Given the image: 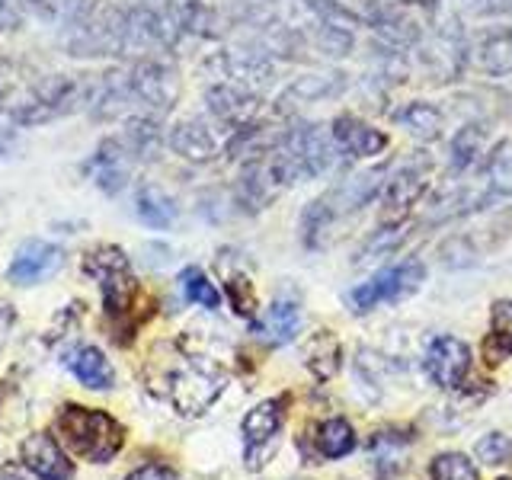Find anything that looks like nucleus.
<instances>
[{"label": "nucleus", "instance_id": "29", "mask_svg": "<svg viewBox=\"0 0 512 480\" xmlns=\"http://www.w3.org/2000/svg\"><path fill=\"white\" fill-rule=\"evenodd\" d=\"M122 144L132 157H154L157 144H160L157 122L154 119H132L128 122V132H125Z\"/></svg>", "mask_w": 512, "mask_h": 480}, {"label": "nucleus", "instance_id": "11", "mask_svg": "<svg viewBox=\"0 0 512 480\" xmlns=\"http://www.w3.org/2000/svg\"><path fill=\"white\" fill-rule=\"evenodd\" d=\"M333 144L349 157H375L388 148V135L381 128L362 122L359 116H336L330 128Z\"/></svg>", "mask_w": 512, "mask_h": 480}, {"label": "nucleus", "instance_id": "20", "mask_svg": "<svg viewBox=\"0 0 512 480\" xmlns=\"http://www.w3.org/2000/svg\"><path fill=\"white\" fill-rule=\"evenodd\" d=\"M487 192L493 199L512 196V141H500L484 157V173H480Z\"/></svg>", "mask_w": 512, "mask_h": 480}, {"label": "nucleus", "instance_id": "2", "mask_svg": "<svg viewBox=\"0 0 512 480\" xmlns=\"http://www.w3.org/2000/svg\"><path fill=\"white\" fill-rule=\"evenodd\" d=\"M48 87V77L36 74L23 61L0 58V112L16 125H32V116L42 106V96Z\"/></svg>", "mask_w": 512, "mask_h": 480}, {"label": "nucleus", "instance_id": "1", "mask_svg": "<svg viewBox=\"0 0 512 480\" xmlns=\"http://www.w3.org/2000/svg\"><path fill=\"white\" fill-rule=\"evenodd\" d=\"M58 432L71 452L96 464L109 461L122 448V426L100 410L64 407V413L58 416Z\"/></svg>", "mask_w": 512, "mask_h": 480}, {"label": "nucleus", "instance_id": "28", "mask_svg": "<svg viewBox=\"0 0 512 480\" xmlns=\"http://www.w3.org/2000/svg\"><path fill=\"white\" fill-rule=\"evenodd\" d=\"M180 282H183V295H186V301H192V304H202V308H208V311H215L218 304H221V295H218V288L208 282V276L199 269V266H189V269H183V276H180Z\"/></svg>", "mask_w": 512, "mask_h": 480}, {"label": "nucleus", "instance_id": "7", "mask_svg": "<svg viewBox=\"0 0 512 480\" xmlns=\"http://www.w3.org/2000/svg\"><path fill=\"white\" fill-rule=\"evenodd\" d=\"M64 263V253L55 244H45V240H26V244L16 250L13 263L7 269V279L13 285H36L52 279Z\"/></svg>", "mask_w": 512, "mask_h": 480}, {"label": "nucleus", "instance_id": "16", "mask_svg": "<svg viewBox=\"0 0 512 480\" xmlns=\"http://www.w3.org/2000/svg\"><path fill=\"white\" fill-rule=\"evenodd\" d=\"M170 148L180 157L192 160V164H205V160H212L218 154V141L205 122L189 119V122H180L170 132Z\"/></svg>", "mask_w": 512, "mask_h": 480}, {"label": "nucleus", "instance_id": "36", "mask_svg": "<svg viewBox=\"0 0 512 480\" xmlns=\"http://www.w3.org/2000/svg\"><path fill=\"white\" fill-rule=\"evenodd\" d=\"M4 480H20V477H16L13 471H4Z\"/></svg>", "mask_w": 512, "mask_h": 480}, {"label": "nucleus", "instance_id": "13", "mask_svg": "<svg viewBox=\"0 0 512 480\" xmlns=\"http://www.w3.org/2000/svg\"><path fill=\"white\" fill-rule=\"evenodd\" d=\"M23 464L36 474L39 480H71V461L61 455V448L55 445L52 436H29L23 442Z\"/></svg>", "mask_w": 512, "mask_h": 480}, {"label": "nucleus", "instance_id": "18", "mask_svg": "<svg viewBox=\"0 0 512 480\" xmlns=\"http://www.w3.org/2000/svg\"><path fill=\"white\" fill-rule=\"evenodd\" d=\"M477 61L480 71L493 77L512 74V29H490L477 42Z\"/></svg>", "mask_w": 512, "mask_h": 480}, {"label": "nucleus", "instance_id": "5", "mask_svg": "<svg viewBox=\"0 0 512 480\" xmlns=\"http://www.w3.org/2000/svg\"><path fill=\"white\" fill-rule=\"evenodd\" d=\"M224 391V375L212 365L186 362L170 375V400L183 416H199L215 404L218 394Z\"/></svg>", "mask_w": 512, "mask_h": 480}, {"label": "nucleus", "instance_id": "8", "mask_svg": "<svg viewBox=\"0 0 512 480\" xmlns=\"http://www.w3.org/2000/svg\"><path fill=\"white\" fill-rule=\"evenodd\" d=\"M282 404L285 400H266V404L253 407L244 420V439H247V461L250 468H260V458H266L269 452H276V432L282 429Z\"/></svg>", "mask_w": 512, "mask_h": 480}, {"label": "nucleus", "instance_id": "35", "mask_svg": "<svg viewBox=\"0 0 512 480\" xmlns=\"http://www.w3.org/2000/svg\"><path fill=\"white\" fill-rule=\"evenodd\" d=\"M10 327H13V311H10V308H0V346L7 343Z\"/></svg>", "mask_w": 512, "mask_h": 480}, {"label": "nucleus", "instance_id": "19", "mask_svg": "<svg viewBox=\"0 0 512 480\" xmlns=\"http://www.w3.org/2000/svg\"><path fill=\"white\" fill-rule=\"evenodd\" d=\"M394 122L404 125L410 135L423 138V141H436L442 135V109H436L432 103H423V100H413L407 106H400L394 112Z\"/></svg>", "mask_w": 512, "mask_h": 480}, {"label": "nucleus", "instance_id": "31", "mask_svg": "<svg viewBox=\"0 0 512 480\" xmlns=\"http://www.w3.org/2000/svg\"><path fill=\"white\" fill-rule=\"evenodd\" d=\"M228 298H231L234 311H237L240 317H253V314H256V295H253L250 279H244V276L228 279Z\"/></svg>", "mask_w": 512, "mask_h": 480}, {"label": "nucleus", "instance_id": "15", "mask_svg": "<svg viewBox=\"0 0 512 480\" xmlns=\"http://www.w3.org/2000/svg\"><path fill=\"white\" fill-rule=\"evenodd\" d=\"M208 109L215 112V119L228 122L234 128H244V125L253 122L256 100H253V93H247L244 87L218 84V87L208 90Z\"/></svg>", "mask_w": 512, "mask_h": 480}, {"label": "nucleus", "instance_id": "23", "mask_svg": "<svg viewBox=\"0 0 512 480\" xmlns=\"http://www.w3.org/2000/svg\"><path fill=\"white\" fill-rule=\"evenodd\" d=\"M68 362H71V368H74V375H77L80 381H84L87 388L103 391V388H109V384H112V365H109V359H106L96 346L77 349Z\"/></svg>", "mask_w": 512, "mask_h": 480}, {"label": "nucleus", "instance_id": "25", "mask_svg": "<svg viewBox=\"0 0 512 480\" xmlns=\"http://www.w3.org/2000/svg\"><path fill=\"white\" fill-rule=\"evenodd\" d=\"M484 138H487V132L474 122L458 128V132L452 135V167L458 173L471 170L480 160V154H484Z\"/></svg>", "mask_w": 512, "mask_h": 480}, {"label": "nucleus", "instance_id": "34", "mask_svg": "<svg viewBox=\"0 0 512 480\" xmlns=\"http://www.w3.org/2000/svg\"><path fill=\"white\" fill-rule=\"evenodd\" d=\"M125 480H176V477H173V471L160 468V464H144L141 471H135L132 477H125Z\"/></svg>", "mask_w": 512, "mask_h": 480}, {"label": "nucleus", "instance_id": "14", "mask_svg": "<svg viewBox=\"0 0 512 480\" xmlns=\"http://www.w3.org/2000/svg\"><path fill=\"white\" fill-rule=\"evenodd\" d=\"M426 183H429V173L423 164H407L394 170L388 180H384V205H388V212H407L410 205L420 202Z\"/></svg>", "mask_w": 512, "mask_h": 480}, {"label": "nucleus", "instance_id": "9", "mask_svg": "<svg viewBox=\"0 0 512 480\" xmlns=\"http://www.w3.org/2000/svg\"><path fill=\"white\" fill-rule=\"evenodd\" d=\"M471 349L455 336H436L426 352V372L439 388H458L461 378L468 375Z\"/></svg>", "mask_w": 512, "mask_h": 480}, {"label": "nucleus", "instance_id": "24", "mask_svg": "<svg viewBox=\"0 0 512 480\" xmlns=\"http://www.w3.org/2000/svg\"><path fill=\"white\" fill-rule=\"evenodd\" d=\"M484 356L490 365L512 356V301H496L493 304V327L484 343Z\"/></svg>", "mask_w": 512, "mask_h": 480}, {"label": "nucleus", "instance_id": "22", "mask_svg": "<svg viewBox=\"0 0 512 480\" xmlns=\"http://www.w3.org/2000/svg\"><path fill=\"white\" fill-rule=\"evenodd\" d=\"M135 208H138V218L148 224V228H157V231H167L176 221L173 199L167 196V192H160L157 186H141Z\"/></svg>", "mask_w": 512, "mask_h": 480}, {"label": "nucleus", "instance_id": "32", "mask_svg": "<svg viewBox=\"0 0 512 480\" xmlns=\"http://www.w3.org/2000/svg\"><path fill=\"white\" fill-rule=\"evenodd\" d=\"M397 240H404V228H400V224H391V228L375 231V237H368V240H365V247L359 250V263H365L372 253L378 256V253H384V250L397 247Z\"/></svg>", "mask_w": 512, "mask_h": 480}, {"label": "nucleus", "instance_id": "30", "mask_svg": "<svg viewBox=\"0 0 512 480\" xmlns=\"http://www.w3.org/2000/svg\"><path fill=\"white\" fill-rule=\"evenodd\" d=\"M432 480H480V477L464 455H439L436 464H432Z\"/></svg>", "mask_w": 512, "mask_h": 480}, {"label": "nucleus", "instance_id": "37", "mask_svg": "<svg viewBox=\"0 0 512 480\" xmlns=\"http://www.w3.org/2000/svg\"><path fill=\"white\" fill-rule=\"evenodd\" d=\"M413 4H432V0H413Z\"/></svg>", "mask_w": 512, "mask_h": 480}, {"label": "nucleus", "instance_id": "6", "mask_svg": "<svg viewBox=\"0 0 512 480\" xmlns=\"http://www.w3.org/2000/svg\"><path fill=\"white\" fill-rule=\"evenodd\" d=\"M128 87H132L135 103L154 112V116L170 112L176 106V96H180L176 71L167 61H157V58H141L135 68L128 71Z\"/></svg>", "mask_w": 512, "mask_h": 480}, {"label": "nucleus", "instance_id": "3", "mask_svg": "<svg viewBox=\"0 0 512 480\" xmlns=\"http://www.w3.org/2000/svg\"><path fill=\"white\" fill-rule=\"evenodd\" d=\"M423 282H426V266L420 260H407V263L384 269L368 282L356 285L346 295V304L356 314H365V311L378 308V304H384V301H400V298L413 295Z\"/></svg>", "mask_w": 512, "mask_h": 480}, {"label": "nucleus", "instance_id": "17", "mask_svg": "<svg viewBox=\"0 0 512 480\" xmlns=\"http://www.w3.org/2000/svg\"><path fill=\"white\" fill-rule=\"evenodd\" d=\"M298 327H301V308L295 301L279 298V301L269 304L266 317L256 324V336L266 340V343H272V346H285V343L295 340Z\"/></svg>", "mask_w": 512, "mask_h": 480}, {"label": "nucleus", "instance_id": "12", "mask_svg": "<svg viewBox=\"0 0 512 480\" xmlns=\"http://www.w3.org/2000/svg\"><path fill=\"white\" fill-rule=\"evenodd\" d=\"M128 160H132V154H128L122 138H109L100 144V151L87 160L84 170L93 176L96 186H100L103 192L119 196V192L128 186Z\"/></svg>", "mask_w": 512, "mask_h": 480}, {"label": "nucleus", "instance_id": "21", "mask_svg": "<svg viewBox=\"0 0 512 480\" xmlns=\"http://www.w3.org/2000/svg\"><path fill=\"white\" fill-rule=\"evenodd\" d=\"M304 362L317 378H333V372L340 368V340L330 330H317L304 343Z\"/></svg>", "mask_w": 512, "mask_h": 480}, {"label": "nucleus", "instance_id": "26", "mask_svg": "<svg viewBox=\"0 0 512 480\" xmlns=\"http://www.w3.org/2000/svg\"><path fill=\"white\" fill-rule=\"evenodd\" d=\"M346 87L343 74H311V77H301L288 87L285 100H298V103H314V100H324V96H336Z\"/></svg>", "mask_w": 512, "mask_h": 480}, {"label": "nucleus", "instance_id": "4", "mask_svg": "<svg viewBox=\"0 0 512 480\" xmlns=\"http://www.w3.org/2000/svg\"><path fill=\"white\" fill-rule=\"evenodd\" d=\"M84 272L93 276L103 288V301L109 314H125L132 308L135 298V279H132V266H128V256L119 247H96L87 253Z\"/></svg>", "mask_w": 512, "mask_h": 480}, {"label": "nucleus", "instance_id": "38", "mask_svg": "<svg viewBox=\"0 0 512 480\" xmlns=\"http://www.w3.org/2000/svg\"><path fill=\"white\" fill-rule=\"evenodd\" d=\"M503 480H509V477H503Z\"/></svg>", "mask_w": 512, "mask_h": 480}, {"label": "nucleus", "instance_id": "10", "mask_svg": "<svg viewBox=\"0 0 512 480\" xmlns=\"http://www.w3.org/2000/svg\"><path fill=\"white\" fill-rule=\"evenodd\" d=\"M381 180H384L381 170L352 173V176H346L340 186H333L327 196H320V199H324V205L330 208V215L340 221V218L359 212V208H365L368 202H372L375 192L381 189Z\"/></svg>", "mask_w": 512, "mask_h": 480}, {"label": "nucleus", "instance_id": "33", "mask_svg": "<svg viewBox=\"0 0 512 480\" xmlns=\"http://www.w3.org/2000/svg\"><path fill=\"white\" fill-rule=\"evenodd\" d=\"M477 458L480 461H487V464H506L509 458H512V445H509V439L506 436H487L484 442L477 445Z\"/></svg>", "mask_w": 512, "mask_h": 480}, {"label": "nucleus", "instance_id": "27", "mask_svg": "<svg viewBox=\"0 0 512 480\" xmlns=\"http://www.w3.org/2000/svg\"><path fill=\"white\" fill-rule=\"evenodd\" d=\"M356 436H352V426L346 420H330L317 429V452L327 458H343L352 452Z\"/></svg>", "mask_w": 512, "mask_h": 480}]
</instances>
